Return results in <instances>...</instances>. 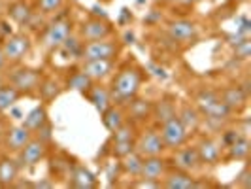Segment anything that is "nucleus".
<instances>
[{"label": "nucleus", "instance_id": "1", "mask_svg": "<svg viewBox=\"0 0 251 189\" xmlns=\"http://www.w3.org/2000/svg\"><path fill=\"white\" fill-rule=\"evenodd\" d=\"M140 83H142V76L136 68L126 66L123 70H119V74L113 78L112 89V102H119V104H126L130 99H134L138 95Z\"/></svg>", "mask_w": 251, "mask_h": 189}, {"label": "nucleus", "instance_id": "2", "mask_svg": "<svg viewBox=\"0 0 251 189\" xmlns=\"http://www.w3.org/2000/svg\"><path fill=\"white\" fill-rule=\"evenodd\" d=\"M197 106H199V112L212 123H225L230 119L232 115V110L226 106L225 102L221 101L219 93L215 91H210V89H202L201 93L197 95Z\"/></svg>", "mask_w": 251, "mask_h": 189}, {"label": "nucleus", "instance_id": "3", "mask_svg": "<svg viewBox=\"0 0 251 189\" xmlns=\"http://www.w3.org/2000/svg\"><path fill=\"white\" fill-rule=\"evenodd\" d=\"M119 53V46L110 38L91 40L81 48V59L83 61H113Z\"/></svg>", "mask_w": 251, "mask_h": 189}, {"label": "nucleus", "instance_id": "4", "mask_svg": "<svg viewBox=\"0 0 251 189\" xmlns=\"http://www.w3.org/2000/svg\"><path fill=\"white\" fill-rule=\"evenodd\" d=\"M159 133H161V138H163L166 150H177L189 138V133L185 131V127L181 125V121L177 119V115L161 123V131Z\"/></svg>", "mask_w": 251, "mask_h": 189}, {"label": "nucleus", "instance_id": "5", "mask_svg": "<svg viewBox=\"0 0 251 189\" xmlns=\"http://www.w3.org/2000/svg\"><path fill=\"white\" fill-rule=\"evenodd\" d=\"M42 80H44V78H42V70H36V68H17V70L12 72L10 78H8L10 85H13L21 95H23V93H25V95H30V93L38 91Z\"/></svg>", "mask_w": 251, "mask_h": 189}, {"label": "nucleus", "instance_id": "6", "mask_svg": "<svg viewBox=\"0 0 251 189\" xmlns=\"http://www.w3.org/2000/svg\"><path fill=\"white\" fill-rule=\"evenodd\" d=\"M30 38L23 34V32H15V34H8V38L2 44V51L6 61L10 63H19L21 59H25V55L30 51Z\"/></svg>", "mask_w": 251, "mask_h": 189}, {"label": "nucleus", "instance_id": "7", "mask_svg": "<svg viewBox=\"0 0 251 189\" xmlns=\"http://www.w3.org/2000/svg\"><path fill=\"white\" fill-rule=\"evenodd\" d=\"M134 150L138 151L142 157H150V155H161L166 148L161 138V133L157 129H148L134 140Z\"/></svg>", "mask_w": 251, "mask_h": 189}, {"label": "nucleus", "instance_id": "8", "mask_svg": "<svg viewBox=\"0 0 251 189\" xmlns=\"http://www.w3.org/2000/svg\"><path fill=\"white\" fill-rule=\"evenodd\" d=\"M46 151H48V144L44 140H40L38 136H32L25 144V148L19 151V159L17 161H19L21 166L32 168L46 157Z\"/></svg>", "mask_w": 251, "mask_h": 189}, {"label": "nucleus", "instance_id": "9", "mask_svg": "<svg viewBox=\"0 0 251 189\" xmlns=\"http://www.w3.org/2000/svg\"><path fill=\"white\" fill-rule=\"evenodd\" d=\"M70 32H72L70 21L68 19H57L48 27L46 36H44V46L50 48V50H59L64 44V40L70 36Z\"/></svg>", "mask_w": 251, "mask_h": 189}, {"label": "nucleus", "instance_id": "10", "mask_svg": "<svg viewBox=\"0 0 251 189\" xmlns=\"http://www.w3.org/2000/svg\"><path fill=\"white\" fill-rule=\"evenodd\" d=\"M32 136H34L32 131H28V129L21 123V125L10 127V129L6 131V135H4V140H2V142H4V146H6V150L8 151L19 153Z\"/></svg>", "mask_w": 251, "mask_h": 189}, {"label": "nucleus", "instance_id": "11", "mask_svg": "<svg viewBox=\"0 0 251 189\" xmlns=\"http://www.w3.org/2000/svg\"><path fill=\"white\" fill-rule=\"evenodd\" d=\"M197 153H199V159L201 164H210L214 166L221 161V142H217L215 138H202L197 146Z\"/></svg>", "mask_w": 251, "mask_h": 189}, {"label": "nucleus", "instance_id": "12", "mask_svg": "<svg viewBox=\"0 0 251 189\" xmlns=\"http://www.w3.org/2000/svg\"><path fill=\"white\" fill-rule=\"evenodd\" d=\"M112 34V25L104 19V17H91L81 25V36L83 40H100V38H110Z\"/></svg>", "mask_w": 251, "mask_h": 189}, {"label": "nucleus", "instance_id": "13", "mask_svg": "<svg viewBox=\"0 0 251 189\" xmlns=\"http://www.w3.org/2000/svg\"><path fill=\"white\" fill-rule=\"evenodd\" d=\"M168 34L176 42H191V40L197 38L199 28L189 19H177V21H172L168 25Z\"/></svg>", "mask_w": 251, "mask_h": 189}, {"label": "nucleus", "instance_id": "14", "mask_svg": "<svg viewBox=\"0 0 251 189\" xmlns=\"http://www.w3.org/2000/svg\"><path fill=\"white\" fill-rule=\"evenodd\" d=\"M166 172V163L161 155H150V157H144V163H142V170H140V178H146V180H155V182H161V178Z\"/></svg>", "mask_w": 251, "mask_h": 189}, {"label": "nucleus", "instance_id": "15", "mask_svg": "<svg viewBox=\"0 0 251 189\" xmlns=\"http://www.w3.org/2000/svg\"><path fill=\"white\" fill-rule=\"evenodd\" d=\"M68 186L75 189H93V188H97V176H95L89 168H85V166L75 164L74 168L70 170Z\"/></svg>", "mask_w": 251, "mask_h": 189}, {"label": "nucleus", "instance_id": "16", "mask_svg": "<svg viewBox=\"0 0 251 189\" xmlns=\"http://www.w3.org/2000/svg\"><path fill=\"white\" fill-rule=\"evenodd\" d=\"M219 97H221V101L225 102L232 112H240V110H244V108L248 106V97H250V95L240 87V85H234V87L223 89Z\"/></svg>", "mask_w": 251, "mask_h": 189}, {"label": "nucleus", "instance_id": "17", "mask_svg": "<svg viewBox=\"0 0 251 189\" xmlns=\"http://www.w3.org/2000/svg\"><path fill=\"white\" fill-rule=\"evenodd\" d=\"M176 155H174V163L176 168L179 170H185V172H193L201 166V159H199V153L197 148H177Z\"/></svg>", "mask_w": 251, "mask_h": 189}, {"label": "nucleus", "instance_id": "18", "mask_svg": "<svg viewBox=\"0 0 251 189\" xmlns=\"http://www.w3.org/2000/svg\"><path fill=\"white\" fill-rule=\"evenodd\" d=\"M161 186L166 189H193L197 188V180L191 176V172L176 168V170L166 174V178H164V182Z\"/></svg>", "mask_w": 251, "mask_h": 189}, {"label": "nucleus", "instance_id": "19", "mask_svg": "<svg viewBox=\"0 0 251 189\" xmlns=\"http://www.w3.org/2000/svg\"><path fill=\"white\" fill-rule=\"evenodd\" d=\"M21 164L12 157H0V188H13L19 178Z\"/></svg>", "mask_w": 251, "mask_h": 189}, {"label": "nucleus", "instance_id": "20", "mask_svg": "<svg viewBox=\"0 0 251 189\" xmlns=\"http://www.w3.org/2000/svg\"><path fill=\"white\" fill-rule=\"evenodd\" d=\"M87 99L91 101V104L97 108V112L102 113L106 112L110 106H112V95H110V89H106L104 85H91L87 93Z\"/></svg>", "mask_w": 251, "mask_h": 189}, {"label": "nucleus", "instance_id": "21", "mask_svg": "<svg viewBox=\"0 0 251 189\" xmlns=\"http://www.w3.org/2000/svg\"><path fill=\"white\" fill-rule=\"evenodd\" d=\"M176 115H177V119L181 121V125L185 127V131H187L189 135L195 133V131L201 127L202 113L199 112V108H195V106H191V104H183V106L179 108V113H176Z\"/></svg>", "mask_w": 251, "mask_h": 189}, {"label": "nucleus", "instance_id": "22", "mask_svg": "<svg viewBox=\"0 0 251 189\" xmlns=\"http://www.w3.org/2000/svg\"><path fill=\"white\" fill-rule=\"evenodd\" d=\"M81 70H83L93 81H102V80H106L108 76L112 74L113 61H85Z\"/></svg>", "mask_w": 251, "mask_h": 189}, {"label": "nucleus", "instance_id": "23", "mask_svg": "<svg viewBox=\"0 0 251 189\" xmlns=\"http://www.w3.org/2000/svg\"><path fill=\"white\" fill-rule=\"evenodd\" d=\"M128 104V115H130V121L132 123H140V121H146L151 117L153 112V104L150 101H144V99H130L126 102Z\"/></svg>", "mask_w": 251, "mask_h": 189}, {"label": "nucleus", "instance_id": "24", "mask_svg": "<svg viewBox=\"0 0 251 189\" xmlns=\"http://www.w3.org/2000/svg\"><path fill=\"white\" fill-rule=\"evenodd\" d=\"M48 121H50V119H48V110H46V106H36L34 110H30V112L26 113V117H23V125H25L28 131H32V135L36 133L38 129H42Z\"/></svg>", "mask_w": 251, "mask_h": 189}, {"label": "nucleus", "instance_id": "25", "mask_svg": "<svg viewBox=\"0 0 251 189\" xmlns=\"http://www.w3.org/2000/svg\"><path fill=\"white\" fill-rule=\"evenodd\" d=\"M93 83H95V81H93L83 70H77L74 74H70L68 80H66V87L72 89V91H77V93H83V95L91 89Z\"/></svg>", "mask_w": 251, "mask_h": 189}, {"label": "nucleus", "instance_id": "26", "mask_svg": "<svg viewBox=\"0 0 251 189\" xmlns=\"http://www.w3.org/2000/svg\"><path fill=\"white\" fill-rule=\"evenodd\" d=\"M8 12H10V17H12L15 23H19V25H26L32 19V10H30V6L26 4L25 0L13 2Z\"/></svg>", "mask_w": 251, "mask_h": 189}, {"label": "nucleus", "instance_id": "27", "mask_svg": "<svg viewBox=\"0 0 251 189\" xmlns=\"http://www.w3.org/2000/svg\"><path fill=\"white\" fill-rule=\"evenodd\" d=\"M19 97H21V93L13 85H10V83L0 85V113L13 108V104L19 101Z\"/></svg>", "mask_w": 251, "mask_h": 189}, {"label": "nucleus", "instance_id": "28", "mask_svg": "<svg viewBox=\"0 0 251 189\" xmlns=\"http://www.w3.org/2000/svg\"><path fill=\"white\" fill-rule=\"evenodd\" d=\"M142 163H144V157L134 150L123 157V161H121V170L126 172V174H130V176L138 178L140 170H142Z\"/></svg>", "mask_w": 251, "mask_h": 189}, {"label": "nucleus", "instance_id": "29", "mask_svg": "<svg viewBox=\"0 0 251 189\" xmlns=\"http://www.w3.org/2000/svg\"><path fill=\"white\" fill-rule=\"evenodd\" d=\"M248 155H250V140L246 135H242L228 146V157L236 161H246Z\"/></svg>", "mask_w": 251, "mask_h": 189}, {"label": "nucleus", "instance_id": "30", "mask_svg": "<svg viewBox=\"0 0 251 189\" xmlns=\"http://www.w3.org/2000/svg\"><path fill=\"white\" fill-rule=\"evenodd\" d=\"M151 115H153L159 123H164L166 119H170V117L176 115V104L172 101H168V99H163V101H159V104H153Z\"/></svg>", "mask_w": 251, "mask_h": 189}, {"label": "nucleus", "instance_id": "31", "mask_svg": "<svg viewBox=\"0 0 251 189\" xmlns=\"http://www.w3.org/2000/svg\"><path fill=\"white\" fill-rule=\"evenodd\" d=\"M123 121H125V113H123L121 108H117V106H110L106 112H102V123H104V127L110 133H113Z\"/></svg>", "mask_w": 251, "mask_h": 189}, {"label": "nucleus", "instance_id": "32", "mask_svg": "<svg viewBox=\"0 0 251 189\" xmlns=\"http://www.w3.org/2000/svg\"><path fill=\"white\" fill-rule=\"evenodd\" d=\"M38 91H40V97H42L44 101L50 102V101H53L59 93H61V85H59V81H57V80H53V78H46V80H42V81H40Z\"/></svg>", "mask_w": 251, "mask_h": 189}, {"label": "nucleus", "instance_id": "33", "mask_svg": "<svg viewBox=\"0 0 251 189\" xmlns=\"http://www.w3.org/2000/svg\"><path fill=\"white\" fill-rule=\"evenodd\" d=\"M112 151L115 157L123 159L130 151H134V140H123V142H112Z\"/></svg>", "mask_w": 251, "mask_h": 189}, {"label": "nucleus", "instance_id": "34", "mask_svg": "<svg viewBox=\"0 0 251 189\" xmlns=\"http://www.w3.org/2000/svg\"><path fill=\"white\" fill-rule=\"evenodd\" d=\"M251 55V42L248 40V36L242 38L240 42H236V48H234V57H238V59H248Z\"/></svg>", "mask_w": 251, "mask_h": 189}, {"label": "nucleus", "instance_id": "35", "mask_svg": "<svg viewBox=\"0 0 251 189\" xmlns=\"http://www.w3.org/2000/svg\"><path fill=\"white\" fill-rule=\"evenodd\" d=\"M64 4V0H38V8L42 13H53L57 12Z\"/></svg>", "mask_w": 251, "mask_h": 189}, {"label": "nucleus", "instance_id": "36", "mask_svg": "<svg viewBox=\"0 0 251 189\" xmlns=\"http://www.w3.org/2000/svg\"><path fill=\"white\" fill-rule=\"evenodd\" d=\"M236 186H240V188H251V172H250V168L246 166L242 172H240V176L238 180H236Z\"/></svg>", "mask_w": 251, "mask_h": 189}, {"label": "nucleus", "instance_id": "37", "mask_svg": "<svg viewBox=\"0 0 251 189\" xmlns=\"http://www.w3.org/2000/svg\"><path fill=\"white\" fill-rule=\"evenodd\" d=\"M132 188H153V189H157V188H161V182H155V180H146V178H140L136 182H132L130 184Z\"/></svg>", "mask_w": 251, "mask_h": 189}, {"label": "nucleus", "instance_id": "38", "mask_svg": "<svg viewBox=\"0 0 251 189\" xmlns=\"http://www.w3.org/2000/svg\"><path fill=\"white\" fill-rule=\"evenodd\" d=\"M238 136H242V135H240V131H232V129H228V131H225V133H223L221 146H226V148H228V146H230L234 140L238 138Z\"/></svg>", "mask_w": 251, "mask_h": 189}, {"label": "nucleus", "instance_id": "39", "mask_svg": "<svg viewBox=\"0 0 251 189\" xmlns=\"http://www.w3.org/2000/svg\"><path fill=\"white\" fill-rule=\"evenodd\" d=\"M121 172V163H110L108 164V170H106V176H108V180H110V186H113V178L117 180V174Z\"/></svg>", "mask_w": 251, "mask_h": 189}, {"label": "nucleus", "instance_id": "40", "mask_svg": "<svg viewBox=\"0 0 251 189\" xmlns=\"http://www.w3.org/2000/svg\"><path fill=\"white\" fill-rule=\"evenodd\" d=\"M32 188H55V184L51 182V180H48V178H44V180H38V182H32Z\"/></svg>", "mask_w": 251, "mask_h": 189}, {"label": "nucleus", "instance_id": "41", "mask_svg": "<svg viewBox=\"0 0 251 189\" xmlns=\"http://www.w3.org/2000/svg\"><path fill=\"white\" fill-rule=\"evenodd\" d=\"M6 66V57H4V51H2V46H0V70Z\"/></svg>", "mask_w": 251, "mask_h": 189}, {"label": "nucleus", "instance_id": "42", "mask_svg": "<svg viewBox=\"0 0 251 189\" xmlns=\"http://www.w3.org/2000/svg\"><path fill=\"white\" fill-rule=\"evenodd\" d=\"M4 135H6V129L2 127V123H0V144H2V140H4Z\"/></svg>", "mask_w": 251, "mask_h": 189}, {"label": "nucleus", "instance_id": "43", "mask_svg": "<svg viewBox=\"0 0 251 189\" xmlns=\"http://www.w3.org/2000/svg\"><path fill=\"white\" fill-rule=\"evenodd\" d=\"M4 81H6V80H4V76L0 74V85H4Z\"/></svg>", "mask_w": 251, "mask_h": 189}, {"label": "nucleus", "instance_id": "44", "mask_svg": "<svg viewBox=\"0 0 251 189\" xmlns=\"http://www.w3.org/2000/svg\"><path fill=\"white\" fill-rule=\"evenodd\" d=\"M0 157H2V153H0Z\"/></svg>", "mask_w": 251, "mask_h": 189}]
</instances>
